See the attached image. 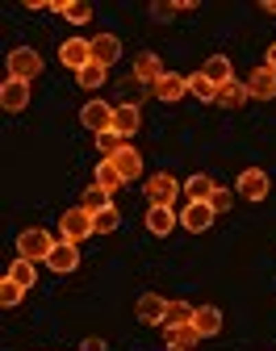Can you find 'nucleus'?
<instances>
[{
	"label": "nucleus",
	"mask_w": 276,
	"mask_h": 351,
	"mask_svg": "<svg viewBox=\"0 0 276 351\" xmlns=\"http://www.w3.org/2000/svg\"><path fill=\"white\" fill-rule=\"evenodd\" d=\"M88 234H97V230H92V213H88V209H80V205H76V209H67V213H63V222H59V239L80 247Z\"/></svg>",
	"instance_id": "nucleus-1"
},
{
	"label": "nucleus",
	"mask_w": 276,
	"mask_h": 351,
	"mask_svg": "<svg viewBox=\"0 0 276 351\" xmlns=\"http://www.w3.org/2000/svg\"><path fill=\"white\" fill-rule=\"evenodd\" d=\"M51 251H55V239L46 234V230H21V234H17V255H25V259H34V263H38V259L46 263V259H51Z\"/></svg>",
	"instance_id": "nucleus-2"
},
{
	"label": "nucleus",
	"mask_w": 276,
	"mask_h": 351,
	"mask_svg": "<svg viewBox=\"0 0 276 351\" xmlns=\"http://www.w3.org/2000/svg\"><path fill=\"white\" fill-rule=\"evenodd\" d=\"M38 71H42V55H38V51H30V47H17V51H9V80H21V84H30Z\"/></svg>",
	"instance_id": "nucleus-3"
},
{
	"label": "nucleus",
	"mask_w": 276,
	"mask_h": 351,
	"mask_svg": "<svg viewBox=\"0 0 276 351\" xmlns=\"http://www.w3.org/2000/svg\"><path fill=\"white\" fill-rule=\"evenodd\" d=\"M214 217H218V213L209 209V201H189V205L180 209V226L189 230V234H201V230L214 226Z\"/></svg>",
	"instance_id": "nucleus-4"
},
{
	"label": "nucleus",
	"mask_w": 276,
	"mask_h": 351,
	"mask_svg": "<svg viewBox=\"0 0 276 351\" xmlns=\"http://www.w3.org/2000/svg\"><path fill=\"white\" fill-rule=\"evenodd\" d=\"M80 121L92 130V134H105V130H113V105L109 101H88L80 109Z\"/></svg>",
	"instance_id": "nucleus-5"
},
{
	"label": "nucleus",
	"mask_w": 276,
	"mask_h": 351,
	"mask_svg": "<svg viewBox=\"0 0 276 351\" xmlns=\"http://www.w3.org/2000/svg\"><path fill=\"white\" fill-rule=\"evenodd\" d=\"M59 63H63V67H71V71L88 67V63H92V42H84V38L63 42V47H59Z\"/></svg>",
	"instance_id": "nucleus-6"
},
{
	"label": "nucleus",
	"mask_w": 276,
	"mask_h": 351,
	"mask_svg": "<svg viewBox=\"0 0 276 351\" xmlns=\"http://www.w3.org/2000/svg\"><path fill=\"white\" fill-rule=\"evenodd\" d=\"M46 268H51V272H59V276L76 272V268H80V247H76V243H55L51 259H46Z\"/></svg>",
	"instance_id": "nucleus-7"
},
{
	"label": "nucleus",
	"mask_w": 276,
	"mask_h": 351,
	"mask_svg": "<svg viewBox=\"0 0 276 351\" xmlns=\"http://www.w3.org/2000/svg\"><path fill=\"white\" fill-rule=\"evenodd\" d=\"M176 209L172 205H147V230L155 234V239H163V234H172L176 230Z\"/></svg>",
	"instance_id": "nucleus-8"
},
{
	"label": "nucleus",
	"mask_w": 276,
	"mask_h": 351,
	"mask_svg": "<svg viewBox=\"0 0 276 351\" xmlns=\"http://www.w3.org/2000/svg\"><path fill=\"white\" fill-rule=\"evenodd\" d=\"M176 193H180V184L172 180L168 171H159V176H151V180H147V201L151 205H172Z\"/></svg>",
	"instance_id": "nucleus-9"
},
{
	"label": "nucleus",
	"mask_w": 276,
	"mask_h": 351,
	"mask_svg": "<svg viewBox=\"0 0 276 351\" xmlns=\"http://www.w3.org/2000/svg\"><path fill=\"white\" fill-rule=\"evenodd\" d=\"M134 80L138 84H147V88H155L159 80H163V63H159V55H151V51H143L134 59Z\"/></svg>",
	"instance_id": "nucleus-10"
},
{
	"label": "nucleus",
	"mask_w": 276,
	"mask_h": 351,
	"mask_svg": "<svg viewBox=\"0 0 276 351\" xmlns=\"http://www.w3.org/2000/svg\"><path fill=\"white\" fill-rule=\"evenodd\" d=\"M247 201H264L268 197V171H260V167H247L243 176H239V184H235Z\"/></svg>",
	"instance_id": "nucleus-11"
},
{
	"label": "nucleus",
	"mask_w": 276,
	"mask_h": 351,
	"mask_svg": "<svg viewBox=\"0 0 276 351\" xmlns=\"http://www.w3.org/2000/svg\"><path fill=\"white\" fill-rule=\"evenodd\" d=\"M247 93H251L255 101H272V97H276V71H272V67H255V71L247 75Z\"/></svg>",
	"instance_id": "nucleus-12"
},
{
	"label": "nucleus",
	"mask_w": 276,
	"mask_h": 351,
	"mask_svg": "<svg viewBox=\"0 0 276 351\" xmlns=\"http://www.w3.org/2000/svg\"><path fill=\"white\" fill-rule=\"evenodd\" d=\"M0 105H5L9 113H21V109L30 105V84H21V80H5V84H0Z\"/></svg>",
	"instance_id": "nucleus-13"
},
{
	"label": "nucleus",
	"mask_w": 276,
	"mask_h": 351,
	"mask_svg": "<svg viewBox=\"0 0 276 351\" xmlns=\"http://www.w3.org/2000/svg\"><path fill=\"white\" fill-rule=\"evenodd\" d=\"M134 314H138V322H151V326H163V314H168V301H163V297H155V293H147V297H138V305H134Z\"/></svg>",
	"instance_id": "nucleus-14"
},
{
	"label": "nucleus",
	"mask_w": 276,
	"mask_h": 351,
	"mask_svg": "<svg viewBox=\"0 0 276 351\" xmlns=\"http://www.w3.org/2000/svg\"><path fill=\"white\" fill-rule=\"evenodd\" d=\"M117 55H122V42H117L113 34H97V38H92V63L113 67V63H117Z\"/></svg>",
	"instance_id": "nucleus-15"
},
{
	"label": "nucleus",
	"mask_w": 276,
	"mask_h": 351,
	"mask_svg": "<svg viewBox=\"0 0 276 351\" xmlns=\"http://www.w3.org/2000/svg\"><path fill=\"white\" fill-rule=\"evenodd\" d=\"M193 330H197L201 339H209V335H218V330H222V310H218V305H197V314H193Z\"/></svg>",
	"instance_id": "nucleus-16"
},
{
	"label": "nucleus",
	"mask_w": 276,
	"mask_h": 351,
	"mask_svg": "<svg viewBox=\"0 0 276 351\" xmlns=\"http://www.w3.org/2000/svg\"><path fill=\"white\" fill-rule=\"evenodd\" d=\"M138 125H143V113H138V105H113V130H117L122 138H130Z\"/></svg>",
	"instance_id": "nucleus-17"
},
{
	"label": "nucleus",
	"mask_w": 276,
	"mask_h": 351,
	"mask_svg": "<svg viewBox=\"0 0 276 351\" xmlns=\"http://www.w3.org/2000/svg\"><path fill=\"white\" fill-rule=\"evenodd\" d=\"M113 167L122 171V180H138V176H143V155H138L134 147H122L113 155Z\"/></svg>",
	"instance_id": "nucleus-18"
},
{
	"label": "nucleus",
	"mask_w": 276,
	"mask_h": 351,
	"mask_svg": "<svg viewBox=\"0 0 276 351\" xmlns=\"http://www.w3.org/2000/svg\"><path fill=\"white\" fill-rule=\"evenodd\" d=\"M51 13H63L71 25L92 21V5H84V0H51Z\"/></svg>",
	"instance_id": "nucleus-19"
},
{
	"label": "nucleus",
	"mask_w": 276,
	"mask_h": 351,
	"mask_svg": "<svg viewBox=\"0 0 276 351\" xmlns=\"http://www.w3.org/2000/svg\"><path fill=\"white\" fill-rule=\"evenodd\" d=\"M247 97H251V93H247V84H239V80H230V84L218 88V105H222V109H243Z\"/></svg>",
	"instance_id": "nucleus-20"
},
{
	"label": "nucleus",
	"mask_w": 276,
	"mask_h": 351,
	"mask_svg": "<svg viewBox=\"0 0 276 351\" xmlns=\"http://www.w3.org/2000/svg\"><path fill=\"white\" fill-rule=\"evenodd\" d=\"M184 93H189V80H184V75H172V71H163V80L155 84V97H159V101H180Z\"/></svg>",
	"instance_id": "nucleus-21"
},
{
	"label": "nucleus",
	"mask_w": 276,
	"mask_h": 351,
	"mask_svg": "<svg viewBox=\"0 0 276 351\" xmlns=\"http://www.w3.org/2000/svg\"><path fill=\"white\" fill-rule=\"evenodd\" d=\"M193 305L189 301H168V314H163V330H176V326H189L193 322Z\"/></svg>",
	"instance_id": "nucleus-22"
},
{
	"label": "nucleus",
	"mask_w": 276,
	"mask_h": 351,
	"mask_svg": "<svg viewBox=\"0 0 276 351\" xmlns=\"http://www.w3.org/2000/svg\"><path fill=\"white\" fill-rule=\"evenodd\" d=\"M201 75H205L214 88L230 84V59H226V55H209V59H205V67H201Z\"/></svg>",
	"instance_id": "nucleus-23"
},
{
	"label": "nucleus",
	"mask_w": 276,
	"mask_h": 351,
	"mask_svg": "<svg viewBox=\"0 0 276 351\" xmlns=\"http://www.w3.org/2000/svg\"><path fill=\"white\" fill-rule=\"evenodd\" d=\"M126 180H122V171L113 167V159H101L97 163V189H105V193H113V189H122Z\"/></svg>",
	"instance_id": "nucleus-24"
},
{
	"label": "nucleus",
	"mask_w": 276,
	"mask_h": 351,
	"mask_svg": "<svg viewBox=\"0 0 276 351\" xmlns=\"http://www.w3.org/2000/svg\"><path fill=\"white\" fill-rule=\"evenodd\" d=\"M197 339H201V335L193 330V322H189V326H176V330H168V351H193Z\"/></svg>",
	"instance_id": "nucleus-25"
},
{
	"label": "nucleus",
	"mask_w": 276,
	"mask_h": 351,
	"mask_svg": "<svg viewBox=\"0 0 276 351\" xmlns=\"http://www.w3.org/2000/svg\"><path fill=\"white\" fill-rule=\"evenodd\" d=\"M9 280H13V285H21V289H30V285L38 280V272H34V259L17 255V259H13V268H9Z\"/></svg>",
	"instance_id": "nucleus-26"
},
{
	"label": "nucleus",
	"mask_w": 276,
	"mask_h": 351,
	"mask_svg": "<svg viewBox=\"0 0 276 351\" xmlns=\"http://www.w3.org/2000/svg\"><path fill=\"white\" fill-rule=\"evenodd\" d=\"M189 93H193L197 101H205V105H214V101H218V88H214L201 71H197V75H189Z\"/></svg>",
	"instance_id": "nucleus-27"
},
{
	"label": "nucleus",
	"mask_w": 276,
	"mask_h": 351,
	"mask_svg": "<svg viewBox=\"0 0 276 351\" xmlns=\"http://www.w3.org/2000/svg\"><path fill=\"white\" fill-rule=\"evenodd\" d=\"M214 189H218V184L209 180V176H193V180L184 184V197H189V201H209Z\"/></svg>",
	"instance_id": "nucleus-28"
},
{
	"label": "nucleus",
	"mask_w": 276,
	"mask_h": 351,
	"mask_svg": "<svg viewBox=\"0 0 276 351\" xmlns=\"http://www.w3.org/2000/svg\"><path fill=\"white\" fill-rule=\"evenodd\" d=\"M105 71H109V67L88 63V67H80V71H76V80H80V88H101V84H105Z\"/></svg>",
	"instance_id": "nucleus-29"
},
{
	"label": "nucleus",
	"mask_w": 276,
	"mask_h": 351,
	"mask_svg": "<svg viewBox=\"0 0 276 351\" xmlns=\"http://www.w3.org/2000/svg\"><path fill=\"white\" fill-rule=\"evenodd\" d=\"M109 197H113V193H105V189H88V193H84V201H80V209L101 213V209H109V205H113Z\"/></svg>",
	"instance_id": "nucleus-30"
},
{
	"label": "nucleus",
	"mask_w": 276,
	"mask_h": 351,
	"mask_svg": "<svg viewBox=\"0 0 276 351\" xmlns=\"http://www.w3.org/2000/svg\"><path fill=\"white\" fill-rule=\"evenodd\" d=\"M117 222H122V217H117V209L109 205V209H101V213H92V230H97V234H113L117 230Z\"/></svg>",
	"instance_id": "nucleus-31"
},
{
	"label": "nucleus",
	"mask_w": 276,
	"mask_h": 351,
	"mask_svg": "<svg viewBox=\"0 0 276 351\" xmlns=\"http://www.w3.org/2000/svg\"><path fill=\"white\" fill-rule=\"evenodd\" d=\"M122 147H126V138L117 134V130H105V134H97V151H101L105 159H113V155H117Z\"/></svg>",
	"instance_id": "nucleus-32"
},
{
	"label": "nucleus",
	"mask_w": 276,
	"mask_h": 351,
	"mask_svg": "<svg viewBox=\"0 0 276 351\" xmlns=\"http://www.w3.org/2000/svg\"><path fill=\"white\" fill-rule=\"evenodd\" d=\"M21 297H25V289L5 276V285H0V305H9V310H13V305H21Z\"/></svg>",
	"instance_id": "nucleus-33"
},
{
	"label": "nucleus",
	"mask_w": 276,
	"mask_h": 351,
	"mask_svg": "<svg viewBox=\"0 0 276 351\" xmlns=\"http://www.w3.org/2000/svg\"><path fill=\"white\" fill-rule=\"evenodd\" d=\"M230 201H235V197H230V189H222V184L209 193V209H214V213H226V209H230Z\"/></svg>",
	"instance_id": "nucleus-34"
},
{
	"label": "nucleus",
	"mask_w": 276,
	"mask_h": 351,
	"mask_svg": "<svg viewBox=\"0 0 276 351\" xmlns=\"http://www.w3.org/2000/svg\"><path fill=\"white\" fill-rule=\"evenodd\" d=\"M151 13L155 17H172V13H180V5H163V0H159V5H151Z\"/></svg>",
	"instance_id": "nucleus-35"
},
{
	"label": "nucleus",
	"mask_w": 276,
	"mask_h": 351,
	"mask_svg": "<svg viewBox=\"0 0 276 351\" xmlns=\"http://www.w3.org/2000/svg\"><path fill=\"white\" fill-rule=\"evenodd\" d=\"M80 351H105V339H84Z\"/></svg>",
	"instance_id": "nucleus-36"
},
{
	"label": "nucleus",
	"mask_w": 276,
	"mask_h": 351,
	"mask_svg": "<svg viewBox=\"0 0 276 351\" xmlns=\"http://www.w3.org/2000/svg\"><path fill=\"white\" fill-rule=\"evenodd\" d=\"M264 67H272V71H276V42L268 47V59H264Z\"/></svg>",
	"instance_id": "nucleus-37"
},
{
	"label": "nucleus",
	"mask_w": 276,
	"mask_h": 351,
	"mask_svg": "<svg viewBox=\"0 0 276 351\" xmlns=\"http://www.w3.org/2000/svg\"><path fill=\"white\" fill-rule=\"evenodd\" d=\"M264 13H272V17H276V0H264Z\"/></svg>",
	"instance_id": "nucleus-38"
}]
</instances>
